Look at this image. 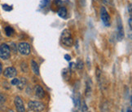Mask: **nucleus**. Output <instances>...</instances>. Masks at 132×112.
Listing matches in <instances>:
<instances>
[{
  "mask_svg": "<svg viewBox=\"0 0 132 112\" xmlns=\"http://www.w3.org/2000/svg\"><path fill=\"white\" fill-rule=\"evenodd\" d=\"M76 67H77L78 70H82L83 68V63L82 61H80V60L78 61L77 64H76Z\"/></svg>",
  "mask_w": 132,
  "mask_h": 112,
  "instance_id": "obj_15",
  "label": "nucleus"
},
{
  "mask_svg": "<svg viewBox=\"0 0 132 112\" xmlns=\"http://www.w3.org/2000/svg\"><path fill=\"white\" fill-rule=\"evenodd\" d=\"M61 41L63 44H64L67 47H71L73 43V40L72 38V35L69 29H64L61 34Z\"/></svg>",
  "mask_w": 132,
  "mask_h": 112,
  "instance_id": "obj_1",
  "label": "nucleus"
},
{
  "mask_svg": "<svg viewBox=\"0 0 132 112\" xmlns=\"http://www.w3.org/2000/svg\"><path fill=\"white\" fill-rule=\"evenodd\" d=\"M121 112H123V111H121Z\"/></svg>",
  "mask_w": 132,
  "mask_h": 112,
  "instance_id": "obj_25",
  "label": "nucleus"
},
{
  "mask_svg": "<svg viewBox=\"0 0 132 112\" xmlns=\"http://www.w3.org/2000/svg\"><path fill=\"white\" fill-rule=\"evenodd\" d=\"M124 38V29H123V25L122 22H121L120 17L118 19V39L119 41L122 40Z\"/></svg>",
  "mask_w": 132,
  "mask_h": 112,
  "instance_id": "obj_7",
  "label": "nucleus"
},
{
  "mask_svg": "<svg viewBox=\"0 0 132 112\" xmlns=\"http://www.w3.org/2000/svg\"><path fill=\"white\" fill-rule=\"evenodd\" d=\"M91 93V82L90 80V84L89 82L87 83V88H86V95L89 96Z\"/></svg>",
  "mask_w": 132,
  "mask_h": 112,
  "instance_id": "obj_14",
  "label": "nucleus"
},
{
  "mask_svg": "<svg viewBox=\"0 0 132 112\" xmlns=\"http://www.w3.org/2000/svg\"><path fill=\"white\" fill-rule=\"evenodd\" d=\"M27 84V81H26V79L25 78H21V79H19V83L17 84V87L19 89H24V88L25 87V85Z\"/></svg>",
  "mask_w": 132,
  "mask_h": 112,
  "instance_id": "obj_11",
  "label": "nucleus"
},
{
  "mask_svg": "<svg viewBox=\"0 0 132 112\" xmlns=\"http://www.w3.org/2000/svg\"><path fill=\"white\" fill-rule=\"evenodd\" d=\"M18 83H19V79H16V78L13 79L11 81V84H12V85H17Z\"/></svg>",
  "mask_w": 132,
  "mask_h": 112,
  "instance_id": "obj_18",
  "label": "nucleus"
},
{
  "mask_svg": "<svg viewBox=\"0 0 132 112\" xmlns=\"http://www.w3.org/2000/svg\"><path fill=\"white\" fill-rule=\"evenodd\" d=\"M35 95H36L39 99H43L44 98L45 93H44L43 88L41 86L37 85L36 87H35Z\"/></svg>",
  "mask_w": 132,
  "mask_h": 112,
  "instance_id": "obj_9",
  "label": "nucleus"
},
{
  "mask_svg": "<svg viewBox=\"0 0 132 112\" xmlns=\"http://www.w3.org/2000/svg\"><path fill=\"white\" fill-rule=\"evenodd\" d=\"M129 25H130V28L131 29V26H132V24H131V16H130V19H129Z\"/></svg>",
  "mask_w": 132,
  "mask_h": 112,
  "instance_id": "obj_20",
  "label": "nucleus"
},
{
  "mask_svg": "<svg viewBox=\"0 0 132 112\" xmlns=\"http://www.w3.org/2000/svg\"><path fill=\"white\" fill-rule=\"evenodd\" d=\"M0 39H1V34H0Z\"/></svg>",
  "mask_w": 132,
  "mask_h": 112,
  "instance_id": "obj_24",
  "label": "nucleus"
},
{
  "mask_svg": "<svg viewBox=\"0 0 132 112\" xmlns=\"http://www.w3.org/2000/svg\"><path fill=\"white\" fill-rule=\"evenodd\" d=\"M15 105H16L17 112H25L24 102L20 96H16V98H15Z\"/></svg>",
  "mask_w": 132,
  "mask_h": 112,
  "instance_id": "obj_6",
  "label": "nucleus"
},
{
  "mask_svg": "<svg viewBox=\"0 0 132 112\" xmlns=\"http://www.w3.org/2000/svg\"><path fill=\"white\" fill-rule=\"evenodd\" d=\"M18 51L21 54L27 56L30 53V52H31L30 45L28 43H25V42L20 43L18 44Z\"/></svg>",
  "mask_w": 132,
  "mask_h": 112,
  "instance_id": "obj_3",
  "label": "nucleus"
},
{
  "mask_svg": "<svg viewBox=\"0 0 132 112\" xmlns=\"http://www.w3.org/2000/svg\"><path fill=\"white\" fill-rule=\"evenodd\" d=\"M127 112H132V111H131V108H129V109L127 110Z\"/></svg>",
  "mask_w": 132,
  "mask_h": 112,
  "instance_id": "obj_22",
  "label": "nucleus"
},
{
  "mask_svg": "<svg viewBox=\"0 0 132 112\" xmlns=\"http://www.w3.org/2000/svg\"><path fill=\"white\" fill-rule=\"evenodd\" d=\"M5 101H6V98H5V96L0 93V105H2L5 102Z\"/></svg>",
  "mask_w": 132,
  "mask_h": 112,
  "instance_id": "obj_16",
  "label": "nucleus"
},
{
  "mask_svg": "<svg viewBox=\"0 0 132 112\" xmlns=\"http://www.w3.org/2000/svg\"><path fill=\"white\" fill-rule=\"evenodd\" d=\"M1 73H2V65L0 64V74H1Z\"/></svg>",
  "mask_w": 132,
  "mask_h": 112,
  "instance_id": "obj_21",
  "label": "nucleus"
},
{
  "mask_svg": "<svg viewBox=\"0 0 132 112\" xmlns=\"http://www.w3.org/2000/svg\"><path fill=\"white\" fill-rule=\"evenodd\" d=\"M101 19H102V21L104 22V24L105 25L109 26V22H110V17L104 8H101Z\"/></svg>",
  "mask_w": 132,
  "mask_h": 112,
  "instance_id": "obj_5",
  "label": "nucleus"
},
{
  "mask_svg": "<svg viewBox=\"0 0 132 112\" xmlns=\"http://www.w3.org/2000/svg\"><path fill=\"white\" fill-rule=\"evenodd\" d=\"M5 32H6V34L7 36H12L14 34V29L11 26H7L5 28Z\"/></svg>",
  "mask_w": 132,
  "mask_h": 112,
  "instance_id": "obj_13",
  "label": "nucleus"
},
{
  "mask_svg": "<svg viewBox=\"0 0 132 112\" xmlns=\"http://www.w3.org/2000/svg\"><path fill=\"white\" fill-rule=\"evenodd\" d=\"M58 15L62 18H64L67 15V10H66L65 8H60V10L58 11Z\"/></svg>",
  "mask_w": 132,
  "mask_h": 112,
  "instance_id": "obj_12",
  "label": "nucleus"
},
{
  "mask_svg": "<svg viewBox=\"0 0 132 112\" xmlns=\"http://www.w3.org/2000/svg\"><path fill=\"white\" fill-rule=\"evenodd\" d=\"M7 112H14V111H13V110H8Z\"/></svg>",
  "mask_w": 132,
  "mask_h": 112,
  "instance_id": "obj_23",
  "label": "nucleus"
},
{
  "mask_svg": "<svg viewBox=\"0 0 132 112\" xmlns=\"http://www.w3.org/2000/svg\"><path fill=\"white\" fill-rule=\"evenodd\" d=\"M28 106L30 110L34 111H41L44 109V104L40 102V101H30L28 103Z\"/></svg>",
  "mask_w": 132,
  "mask_h": 112,
  "instance_id": "obj_4",
  "label": "nucleus"
},
{
  "mask_svg": "<svg viewBox=\"0 0 132 112\" xmlns=\"http://www.w3.org/2000/svg\"><path fill=\"white\" fill-rule=\"evenodd\" d=\"M16 74H17L16 70L14 67H7L3 72L4 76L7 78H13L16 75Z\"/></svg>",
  "mask_w": 132,
  "mask_h": 112,
  "instance_id": "obj_8",
  "label": "nucleus"
},
{
  "mask_svg": "<svg viewBox=\"0 0 132 112\" xmlns=\"http://www.w3.org/2000/svg\"><path fill=\"white\" fill-rule=\"evenodd\" d=\"M3 8L5 10V11H11V10L12 9V7L8 6V5H7V4H4L3 6Z\"/></svg>",
  "mask_w": 132,
  "mask_h": 112,
  "instance_id": "obj_17",
  "label": "nucleus"
},
{
  "mask_svg": "<svg viewBox=\"0 0 132 112\" xmlns=\"http://www.w3.org/2000/svg\"><path fill=\"white\" fill-rule=\"evenodd\" d=\"M11 56V49L10 47L6 43H2L0 45V58L3 60L9 59Z\"/></svg>",
  "mask_w": 132,
  "mask_h": 112,
  "instance_id": "obj_2",
  "label": "nucleus"
},
{
  "mask_svg": "<svg viewBox=\"0 0 132 112\" xmlns=\"http://www.w3.org/2000/svg\"><path fill=\"white\" fill-rule=\"evenodd\" d=\"M64 58L66 59V61H68V62H69V61L71 60V57H70V56H69V55H65Z\"/></svg>",
  "mask_w": 132,
  "mask_h": 112,
  "instance_id": "obj_19",
  "label": "nucleus"
},
{
  "mask_svg": "<svg viewBox=\"0 0 132 112\" xmlns=\"http://www.w3.org/2000/svg\"><path fill=\"white\" fill-rule=\"evenodd\" d=\"M31 67H32L34 73L35 74L38 75L39 74V67H38V63L36 62H34V61H32V62H31Z\"/></svg>",
  "mask_w": 132,
  "mask_h": 112,
  "instance_id": "obj_10",
  "label": "nucleus"
}]
</instances>
